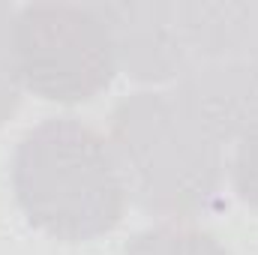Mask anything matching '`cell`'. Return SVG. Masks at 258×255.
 <instances>
[{
	"mask_svg": "<svg viewBox=\"0 0 258 255\" xmlns=\"http://www.w3.org/2000/svg\"><path fill=\"white\" fill-rule=\"evenodd\" d=\"M246 57L258 69V0H249V15H246Z\"/></svg>",
	"mask_w": 258,
	"mask_h": 255,
	"instance_id": "obj_9",
	"label": "cell"
},
{
	"mask_svg": "<svg viewBox=\"0 0 258 255\" xmlns=\"http://www.w3.org/2000/svg\"><path fill=\"white\" fill-rule=\"evenodd\" d=\"M174 90L225 144L258 120V69L246 51H219L183 72Z\"/></svg>",
	"mask_w": 258,
	"mask_h": 255,
	"instance_id": "obj_5",
	"label": "cell"
},
{
	"mask_svg": "<svg viewBox=\"0 0 258 255\" xmlns=\"http://www.w3.org/2000/svg\"><path fill=\"white\" fill-rule=\"evenodd\" d=\"M123 255H231L210 231L189 225L186 219H171L138 231L126 243Z\"/></svg>",
	"mask_w": 258,
	"mask_h": 255,
	"instance_id": "obj_6",
	"label": "cell"
},
{
	"mask_svg": "<svg viewBox=\"0 0 258 255\" xmlns=\"http://www.w3.org/2000/svg\"><path fill=\"white\" fill-rule=\"evenodd\" d=\"M126 198L147 213L189 219L222 183V141L177 90H138L111 111L108 135Z\"/></svg>",
	"mask_w": 258,
	"mask_h": 255,
	"instance_id": "obj_1",
	"label": "cell"
},
{
	"mask_svg": "<svg viewBox=\"0 0 258 255\" xmlns=\"http://www.w3.org/2000/svg\"><path fill=\"white\" fill-rule=\"evenodd\" d=\"M99 9L114 33L117 66L135 81H180L210 54L246 51V0H123Z\"/></svg>",
	"mask_w": 258,
	"mask_h": 255,
	"instance_id": "obj_3",
	"label": "cell"
},
{
	"mask_svg": "<svg viewBox=\"0 0 258 255\" xmlns=\"http://www.w3.org/2000/svg\"><path fill=\"white\" fill-rule=\"evenodd\" d=\"M12 63L21 90L39 99L90 102L117 72V48L99 6L30 3L12 18Z\"/></svg>",
	"mask_w": 258,
	"mask_h": 255,
	"instance_id": "obj_4",
	"label": "cell"
},
{
	"mask_svg": "<svg viewBox=\"0 0 258 255\" xmlns=\"http://www.w3.org/2000/svg\"><path fill=\"white\" fill-rule=\"evenodd\" d=\"M12 18L15 9L0 3V123L9 120L21 102V84L12 63Z\"/></svg>",
	"mask_w": 258,
	"mask_h": 255,
	"instance_id": "obj_8",
	"label": "cell"
},
{
	"mask_svg": "<svg viewBox=\"0 0 258 255\" xmlns=\"http://www.w3.org/2000/svg\"><path fill=\"white\" fill-rule=\"evenodd\" d=\"M231 183L237 198L258 210V120L237 135V147L231 156Z\"/></svg>",
	"mask_w": 258,
	"mask_h": 255,
	"instance_id": "obj_7",
	"label": "cell"
},
{
	"mask_svg": "<svg viewBox=\"0 0 258 255\" xmlns=\"http://www.w3.org/2000/svg\"><path fill=\"white\" fill-rule=\"evenodd\" d=\"M12 192L27 222L63 243L114 231L126 210L108 138L75 117H51L18 141Z\"/></svg>",
	"mask_w": 258,
	"mask_h": 255,
	"instance_id": "obj_2",
	"label": "cell"
}]
</instances>
